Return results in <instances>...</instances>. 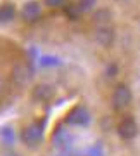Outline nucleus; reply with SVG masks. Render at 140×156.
Wrapping results in <instances>:
<instances>
[{
	"label": "nucleus",
	"instance_id": "obj_16",
	"mask_svg": "<svg viewBox=\"0 0 140 156\" xmlns=\"http://www.w3.org/2000/svg\"><path fill=\"white\" fill-rule=\"evenodd\" d=\"M118 2H125V0H118Z\"/></svg>",
	"mask_w": 140,
	"mask_h": 156
},
{
	"label": "nucleus",
	"instance_id": "obj_6",
	"mask_svg": "<svg viewBox=\"0 0 140 156\" xmlns=\"http://www.w3.org/2000/svg\"><path fill=\"white\" fill-rule=\"evenodd\" d=\"M40 16H42V5H40V2H36V0H28L21 7V17L26 23L38 21Z\"/></svg>",
	"mask_w": 140,
	"mask_h": 156
},
{
	"label": "nucleus",
	"instance_id": "obj_15",
	"mask_svg": "<svg viewBox=\"0 0 140 156\" xmlns=\"http://www.w3.org/2000/svg\"><path fill=\"white\" fill-rule=\"evenodd\" d=\"M2 156H21V154H19V153H16V151H5Z\"/></svg>",
	"mask_w": 140,
	"mask_h": 156
},
{
	"label": "nucleus",
	"instance_id": "obj_14",
	"mask_svg": "<svg viewBox=\"0 0 140 156\" xmlns=\"http://www.w3.org/2000/svg\"><path fill=\"white\" fill-rule=\"evenodd\" d=\"M5 92H7V80H5V76L0 73V97L5 94Z\"/></svg>",
	"mask_w": 140,
	"mask_h": 156
},
{
	"label": "nucleus",
	"instance_id": "obj_9",
	"mask_svg": "<svg viewBox=\"0 0 140 156\" xmlns=\"http://www.w3.org/2000/svg\"><path fill=\"white\" fill-rule=\"evenodd\" d=\"M94 24L95 28H104V26H111V12L106 9H101L94 14Z\"/></svg>",
	"mask_w": 140,
	"mask_h": 156
},
{
	"label": "nucleus",
	"instance_id": "obj_12",
	"mask_svg": "<svg viewBox=\"0 0 140 156\" xmlns=\"http://www.w3.org/2000/svg\"><path fill=\"white\" fill-rule=\"evenodd\" d=\"M95 2H97V0H80L76 7H78V11H81V12H88V11L94 9Z\"/></svg>",
	"mask_w": 140,
	"mask_h": 156
},
{
	"label": "nucleus",
	"instance_id": "obj_2",
	"mask_svg": "<svg viewBox=\"0 0 140 156\" xmlns=\"http://www.w3.org/2000/svg\"><path fill=\"white\" fill-rule=\"evenodd\" d=\"M131 90H130L128 85L125 83H119L116 85V89L112 90V95H111V102H112V108L116 111H123L131 104Z\"/></svg>",
	"mask_w": 140,
	"mask_h": 156
},
{
	"label": "nucleus",
	"instance_id": "obj_11",
	"mask_svg": "<svg viewBox=\"0 0 140 156\" xmlns=\"http://www.w3.org/2000/svg\"><path fill=\"white\" fill-rule=\"evenodd\" d=\"M0 137H2V140L5 142V144L11 146L12 142H14V130H12V127H4L2 130H0Z\"/></svg>",
	"mask_w": 140,
	"mask_h": 156
},
{
	"label": "nucleus",
	"instance_id": "obj_4",
	"mask_svg": "<svg viewBox=\"0 0 140 156\" xmlns=\"http://www.w3.org/2000/svg\"><path fill=\"white\" fill-rule=\"evenodd\" d=\"M90 122V111L85 106H76L73 111H69L66 116V123L73 127H85Z\"/></svg>",
	"mask_w": 140,
	"mask_h": 156
},
{
	"label": "nucleus",
	"instance_id": "obj_1",
	"mask_svg": "<svg viewBox=\"0 0 140 156\" xmlns=\"http://www.w3.org/2000/svg\"><path fill=\"white\" fill-rule=\"evenodd\" d=\"M43 139V123L42 122H31L29 125L21 130V140L28 147H36Z\"/></svg>",
	"mask_w": 140,
	"mask_h": 156
},
{
	"label": "nucleus",
	"instance_id": "obj_3",
	"mask_svg": "<svg viewBox=\"0 0 140 156\" xmlns=\"http://www.w3.org/2000/svg\"><path fill=\"white\" fill-rule=\"evenodd\" d=\"M31 76H33V71H31V68L26 62H17V64H14V68H12V82L17 87H26L29 83Z\"/></svg>",
	"mask_w": 140,
	"mask_h": 156
},
{
	"label": "nucleus",
	"instance_id": "obj_5",
	"mask_svg": "<svg viewBox=\"0 0 140 156\" xmlns=\"http://www.w3.org/2000/svg\"><path fill=\"white\" fill-rule=\"evenodd\" d=\"M138 132V127H137V122H135V118L131 116H126L123 118L118 125V135L121 139L125 140H131L135 139V135Z\"/></svg>",
	"mask_w": 140,
	"mask_h": 156
},
{
	"label": "nucleus",
	"instance_id": "obj_7",
	"mask_svg": "<svg viewBox=\"0 0 140 156\" xmlns=\"http://www.w3.org/2000/svg\"><path fill=\"white\" fill-rule=\"evenodd\" d=\"M54 94H56V90H54L52 85L38 83L33 89V92H31V97H33L35 101H38V102H49V101L54 97Z\"/></svg>",
	"mask_w": 140,
	"mask_h": 156
},
{
	"label": "nucleus",
	"instance_id": "obj_13",
	"mask_svg": "<svg viewBox=\"0 0 140 156\" xmlns=\"http://www.w3.org/2000/svg\"><path fill=\"white\" fill-rule=\"evenodd\" d=\"M67 0H43V4L50 9H57V7H64Z\"/></svg>",
	"mask_w": 140,
	"mask_h": 156
},
{
	"label": "nucleus",
	"instance_id": "obj_10",
	"mask_svg": "<svg viewBox=\"0 0 140 156\" xmlns=\"http://www.w3.org/2000/svg\"><path fill=\"white\" fill-rule=\"evenodd\" d=\"M16 17V7L12 4H2L0 5V23H9Z\"/></svg>",
	"mask_w": 140,
	"mask_h": 156
},
{
	"label": "nucleus",
	"instance_id": "obj_8",
	"mask_svg": "<svg viewBox=\"0 0 140 156\" xmlns=\"http://www.w3.org/2000/svg\"><path fill=\"white\" fill-rule=\"evenodd\" d=\"M95 42L101 47H111L116 35H114V30L111 26H104V28H95Z\"/></svg>",
	"mask_w": 140,
	"mask_h": 156
}]
</instances>
